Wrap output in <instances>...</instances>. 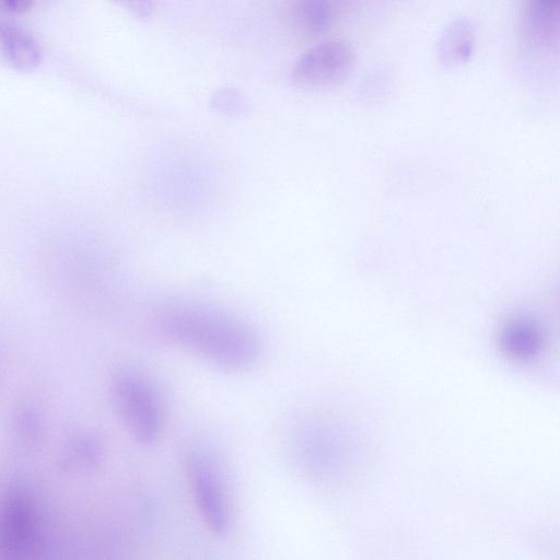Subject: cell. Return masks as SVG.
<instances>
[{
    "instance_id": "cell-3",
    "label": "cell",
    "mask_w": 560,
    "mask_h": 560,
    "mask_svg": "<svg viewBox=\"0 0 560 560\" xmlns=\"http://www.w3.org/2000/svg\"><path fill=\"white\" fill-rule=\"evenodd\" d=\"M186 471L200 517L215 536H225L231 527V508L220 468L213 457L201 450L186 458Z\"/></svg>"
},
{
    "instance_id": "cell-5",
    "label": "cell",
    "mask_w": 560,
    "mask_h": 560,
    "mask_svg": "<svg viewBox=\"0 0 560 560\" xmlns=\"http://www.w3.org/2000/svg\"><path fill=\"white\" fill-rule=\"evenodd\" d=\"M520 35L535 52H557L560 34V1L528 0L520 12Z\"/></svg>"
},
{
    "instance_id": "cell-6",
    "label": "cell",
    "mask_w": 560,
    "mask_h": 560,
    "mask_svg": "<svg viewBox=\"0 0 560 560\" xmlns=\"http://www.w3.org/2000/svg\"><path fill=\"white\" fill-rule=\"evenodd\" d=\"M476 27L466 15L450 20L442 30L436 44L439 61L444 66H455L466 61L474 51Z\"/></svg>"
},
{
    "instance_id": "cell-11",
    "label": "cell",
    "mask_w": 560,
    "mask_h": 560,
    "mask_svg": "<svg viewBox=\"0 0 560 560\" xmlns=\"http://www.w3.org/2000/svg\"><path fill=\"white\" fill-rule=\"evenodd\" d=\"M293 16L302 32L315 35L329 26L332 10L326 0H302L296 3Z\"/></svg>"
},
{
    "instance_id": "cell-12",
    "label": "cell",
    "mask_w": 560,
    "mask_h": 560,
    "mask_svg": "<svg viewBox=\"0 0 560 560\" xmlns=\"http://www.w3.org/2000/svg\"><path fill=\"white\" fill-rule=\"evenodd\" d=\"M240 100L241 97L238 93L228 90L215 96V104L222 106L223 108L230 107V109L233 110L240 105Z\"/></svg>"
},
{
    "instance_id": "cell-8",
    "label": "cell",
    "mask_w": 560,
    "mask_h": 560,
    "mask_svg": "<svg viewBox=\"0 0 560 560\" xmlns=\"http://www.w3.org/2000/svg\"><path fill=\"white\" fill-rule=\"evenodd\" d=\"M44 416L39 407L31 400L19 401L9 418V429L13 440L24 446H34L44 434Z\"/></svg>"
},
{
    "instance_id": "cell-1",
    "label": "cell",
    "mask_w": 560,
    "mask_h": 560,
    "mask_svg": "<svg viewBox=\"0 0 560 560\" xmlns=\"http://www.w3.org/2000/svg\"><path fill=\"white\" fill-rule=\"evenodd\" d=\"M158 326L170 343L228 372L247 371L262 354V342L254 327L214 307L171 305L160 314Z\"/></svg>"
},
{
    "instance_id": "cell-7",
    "label": "cell",
    "mask_w": 560,
    "mask_h": 560,
    "mask_svg": "<svg viewBox=\"0 0 560 560\" xmlns=\"http://www.w3.org/2000/svg\"><path fill=\"white\" fill-rule=\"evenodd\" d=\"M40 59L36 37L18 23L0 18V62L27 68Z\"/></svg>"
},
{
    "instance_id": "cell-10",
    "label": "cell",
    "mask_w": 560,
    "mask_h": 560,
    "mask_svg": "<svg viewBox=\"0 0 560 560\" xmlns=\"http://www.w3.org/2000/svg\"><path fill=\"white\" fill-rule=\"evenodd\" d=\"M102 456V445L98 438L88 431L78 430L71 433L63 445V459L67 463L94 466Z\"/></svg>"
},
{
    "instance_id": "cell-4",
    "label": "cell",
    "mask_w": 560,
    "mask_h": 560,
    "mask_svg": "<svg viewBox=\"0 0 560 560\" xmlns=\"http://www.w3.org/2000/svg\"><path fill=\"white\" fill-rule=\"evenodd\" d=\"M353 62L351 44L343 38H329L310 47L296 59L292 78L306 88L329 86L343 80Z\"/></svg>"
},
{
    "instance_id": "cell-2",
    "label": "cell",
    "mask_w": 560,
    "mask_h": 560,
    "mask_svg": "<svg viewBox=\"0 0 560 560\" xmlns=\"http://www.w3.org/2000/svg\"><path fill=\"white\" fill-rule=\"evenodd\" d=\"M109 397L120 423L136 442L150 445L160 439L165 406L148 376L131 369L116 371L109 381Z\"/></svg>"
},
{
    "instance_id": "cell-9",
    "label": "cell",
    "mask_w": 560,
    "mask_h": 560,
    "mask_svg": "<svg viewBox=\"0 0 560 560\" xmlns=\"http://www.w3.org/2000/svg\"><path fill=\"white\" fill-rule=\"evenodd\" d=\"M539 328L530 320L518 319L503 330L502 345L505 351L522 360L535 357L541 348Z\"/></svg>"
}]
</instances>
